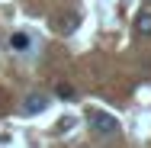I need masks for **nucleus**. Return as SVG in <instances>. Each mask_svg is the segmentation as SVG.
I'll use <instances>...</instances> for the list:
<instances>
[{
  "label": "nucleus",
  "mask_w": 151,
  "mask_h": 148,
  "mask_svg": "<svg viewBox=\"0 0 151 148\" xmlns=\"http://www.w3.org/2000/svg\"><path fill=\"white\" fill-rule=\"evenodd\" d=\"M87 122H90L93 132H100V135H113V132H119V119L109 116V113H103V110H87Z\"/></svg>",
  "instance_id": "1"
},
{
  "label": "nucleus",
  "mask_w": 151,
  "mask_h": 148,
  "mask_svg": "<svg viewBox=\"0 0 151 148\" xmlns=\"http://www.w3.org/2000/svg\"><path fill=\"white\" fill-rule=\"evenodd\" d=\"M45 106H48V97H45V93H29V97L23 100V106H19V110H23L26 116H35V113H42Z\"/></svg>",
  "instance_id": "2"
},
{
  "label": "nucleus",
  "mask_w": 151,
  "mask_h": 148,
  "mask_svg": "<svg viewBox=\"0 0 151 148\" xmlns=\"http://www.w3.org/2000/svg\"><path fill=\"white\" fill-rule=\"evenodd\" d=\"M10 48H13V52H29V35H26V32H13Z\"/></svg>",
  "instance_id": "3"
},
{
  "label": "nucleus",
  "mask_w": 151,
  "mask_h": 148,
  "mask_svg": "<svg viewBox=\"0 0 151 148\" xmlns=\"http://www.w3.org/2000/svg\"><path fill=\"white\" fill-rule=\"evenodd\" d=\"M135 29H138V35H151V13H138L135 16Z\"/></svg>",
  "instance_id": "4"
},
{
  "label": "nucleus",
  "mask_w": 151,
  "mask_h": 148,
  "mask_svg": "<svg viewBox=\"0 0 151 148\" xmlns=\"http://www.w3.org/2000/svg\"><path fill=\"white\" fill-rule=\"evenodd\" d=\"M55 93H58L61 100H71V97H74V84H68V81H58V87H55Z\"/></svg>",
  "instance_id": "5"
},
{
  "label": "nucleus",
  "mask_w": 151,
  "mask_h": 148,
  "mask_svg": "<svg viewBox=\"0 0 151 148\" xmlns=\"http://www.w3.org/2000/svg\"><path fill=\"white\" fill-rule=\"evenodd\" d=\"M74 26H77V16H68L58 23V32H74Z\"/></svg>",
  "instance_id": "6"
}]
</instances>
